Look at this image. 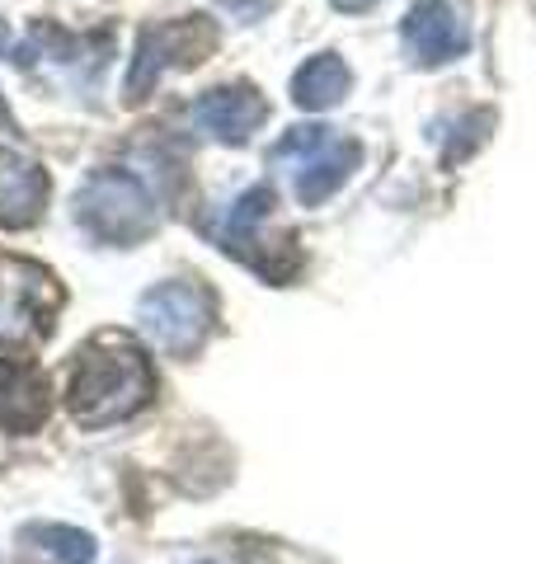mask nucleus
<instances>
[{
	"mask_svg": "<svg viewBox=\"0 0 536 564\" xmlns=\"http://www.w3.org/2000/svg\"><path fill=\"white\" fill-rule=\"evenodd\" d=\"M264 118H268V104L255 85H217V90L199 95V104H193V122H199L207 137L226 141V147L249 141L264 128Z\"/></svg>",
	"mask_w": 536,
	"mask_h": 564,
	"instance_id": "nucleus-9",
	"label": "nucleus"
},
{
	"mask_svg": "<svg viewBox=\"0 0 536 564\" xmlns=\"http://www.w3.org/2000/svg\"><path fill=\"white\" fill-rule=\"evenodd\" d=\"M52 414V381L43 367L0 352V429L6 433H39Z\"/></svg>",
	"mask_w": 536,
	"mask_h": 564,
	"instance_id": "nucleus-8",
	"label": "nucleus"
},
{
	"mask_svg": "<svg viewBox=\"0 0 536 564\" xmlns=\"http://www.w3.org/2000/svg\"><path fill=\"white\" fill-rule=\"evenodd\" d=\"M334 10H349V14H357V10H367V6H377V0H330Z\"/></svg>",
	"mask_w": 536,
	"mask_h": 564,
	"instance_id": "nucleus-14",
	"label": "nucleus"
},
{
	"mask_svg": "<svg viewBox=\"0 0 536 564\" xmlns=\"http://www.w3.org/2000/svg\"><path fill=\"white\" fill-rule=\"evenodd\" d=\"M57 311V278L39 263L0 259V339L43 334Z\"/></svg>",
	"mask_w": 536,
	"mask_h": 564,
	"instance_id": "nucleus-6",
	"label": "nucleus"
},
{
	"mask_svg": "<svg viewBox=\"0 0 536 564\" xmlns=\"http://www.w3.org/2000/svg\"><path fill=\"white\" fill-rule=\"evenodd\" d=\"M349 85H353V76H349L344 57H334V52H320V57H311L292 76V99L307 113H320V109H334V104L349 95Z\"/></svg>",
	"mask_w": 536,
	"mask_h": 564,
	"instance_id": "nucleus-11",
	"label": "nucleus"
},
{
	"mask_svg": "<svg viewBox=\"0 0 536 564\" xmlns=\"http://www.w3.org/2000/svg\"><path fill=\"white\" fill-rule=\"evenodd\" d=\"M156 391V372L147 352L132 344H95L76 358L66 400L81 429H114L132 419Z\"/></svg>",
	"mask_w": 536,
	"mask_h": 564,
	"instance_id": "nucleus-1",
	"label": "nucleus"
},
{
	"mask_svg": "<svg viewBox=\"0 0 536 564\" xmlns=\"http://www.w3.org/2000/svg\"><path fill=\"white\" fill-rule=\"evenodd\" d=\"M52 198V180L47 170L24 151L0 147V226L20 231L43 217V207Z\"/></svg>",
	"mask_w": 536,
	"mask_h": 564,
	"instance_id": "nucleus-10",
	"label": "nucleus"
},
{
	"mask_svg": "<svg viewBox=\"0 0 536 564\" xmlns=\"http://www.w3.org/2000/svg\"><path fill=\"white\" fill-rule=\"evenodd\" d=\"M357 161H363V147L330 128H292L274 147V165H292V188L307 207L334 198L349 184Z\"/></svg>",
	"mask_w": 536,
	"mask_h": 564,
	"instance_id": "nucleus-4",
	"label": "nucleus"
},
{
	"mask_svg": "<svg viewBox=\"0 0 536 564\" xmlns=\"http://www.w3.org/2000/svg\"><path fill=\"white\" fill-rule=\"evenodd\" d=\"M212 315H217V302L212 292L199 288L189 278H174V282H156V288L137 302V321L151 339L174 352V358H189L199 352L207 329H212Z\"/></svg>",
	"mask_w": 536,
	"mask_h": 564,
	"instance_id": "nucleus-5",
	"label": "nucleus"
},
{
	"mask_svg": "<svg viewBox=\"0 0 536 564\" xmlns=\"http://www.w3.org/2000/svg\"><path fill=\"white\" fill-rule=\"evenodd\" d=\"M76 221L104 245H137L156 231L160 212L137 174L95 170L76 193Z\"/></svg>",
	"mask_w": 536,
	"mask_h": 564,
	"instance_id": "nucleus-2",
	"label": "nucleus"
},
{
	"mask_svg": "<svg viewBox=\"0 0 536 564\" xmlns=\"http://www.w3.org/2000/svg\"><path fill=\"white\" fill-rule=\"evenodd\" d=\"M24 541L39 545L43 555L62 560V564H89V560H95V551H99L95 536L81 532V527H66V522H29Z\"/></svg>",
	"mask_w": 536,
	"mask_h": 564,
	"instance_id": "nucleus-13",
	"label": "nucleus"
},
{
	"mask_svg": "<svg viewBox=\"0 0 536 564\" xmlns=\"http://www.w3.org/2000/svg\"><path fill=\"white\" fill-rule=\"evenodd\" d=\"M400 43H405L415 66H442V62H457L461 52L471 47V33L452 6H442V0H419L400 24Z\"/></svg>",
	"mask_w": 536,
	"mask_h": 564,
	"instance_id": "nucleus-7",
	"label": "nucleus"
},
{
	"mask_svg": "<svg viewBox=\"0 0 536 564\" xmlns=\"http://www.w3.org/2000/svg\"><path fill=\"white\" fill-rule=\"evenodd\" d=\"M217 47V24L203 14H184V20H165V24H147L137 33L132 62H128V80H122V99L141 104L165 70H189L207 62V52Z\"/></svg>",
	"mask_w": 536,
	"mask_h": 564,
	"instance_id": "nucleus-3",
	"label": "nucleus"
},
{
	"mask_svg": "<svg viewBox=\"0 0 536 564\" xmlns=\"http://www.w3.org/2000/svg\"><path fill=\"white\" fill-rule=\"evenodd\" d=\"M231 6H245V0H231Z\"/></svg>",
	"mask_w": 536,
	"mask_h": 564,
	"instance_id": "nucleus-15",
	"label": "nucleus"
},
{
	"mask_svg": "<svg viewBox=\"0 0 536 564\" xmlns=\"http://www.w3.org/2000/svg\"><path fill=\"white\" fill-rule=\"evenodd\" d=\"M274 207H278V198H274V188H268V184L240 193L236 207L226 212V226H222V245H226V250L240 254V259H255V250L264 245L259 231H264V221L274 217Z\"/></svg>",
	"mask_w": 536,
	"mask_h": 564,
	"instance_id": "nucleus-12",
	"label": "nucleus"
}]
</instances>
